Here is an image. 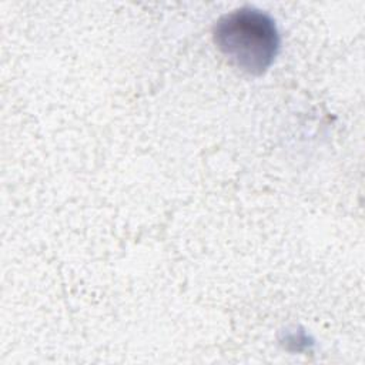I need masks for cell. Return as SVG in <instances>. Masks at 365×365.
<instances>
[{"label":"cell","instance_id":"1","mask_svg":"<svg viewBox=\"0 0 365 365\" xmlns=\"http://www.w3.org/2000/svg\"><path fill=\"white\" fill-rule=\"evenodd\" d=\"M212 40L231 66L251 76L264 74L279 50L275 21L254 7L221 16L212 27Z\"/></svg>","mask_w":365,"mask_h":365}]
</instances>
